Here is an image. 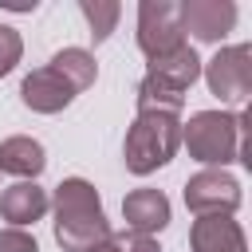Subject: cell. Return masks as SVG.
<instances>
[{"instance_id":"1","label":"cell","mask_w":252,"mask_h":252,"mask_svg":"<svg viewBox=\"0 0 252 252\" xmlns=\"http://www.w3.org/2000/svg\"><path fill=\"white\" fill-rule=\"evenodd\" d=\"M94 75H98V67H94V55L91 51L63 47V51L51 55L47 67H35L32 75H24L20 98L35 114H59L63 106H71V98L79 91H87L94 83Z\"/></svg>"},{"instance_id":"2","label":"cell","mask_w":252,"mask_h":252,"mask_svg":"<svg viewBox=\"0 0 252 252\" xmlns=\"http://www.w3.org/2000/svg\"><path fill=\"white\" fill-rule=\"evenodd\" d=\"M51 209H55V240H59L63 252H87V248H94L98 240L110 236V220L102 213L98 189L83 177L59 181Z\"/></svg>"},{"instance_id":"3","label":"cell","mask_w":252,"mask_h":252,"mask_svg":"<svg viewBox=\"0 0 252 252\" xmlns=\"http://www.w3.org/2000/svg\"><path fill=\"white\" fill-rule=\"evenodd\" d=\"M181 142L189 146V158L201 165L248 161V118L224 110H197L181 126Z\"/></svg>"},{"instance_id":"4","label":"cell","mask_w":252,"mask_h":252,"mask_svg":"<svg viewBox=\"0 0 252 252\" xmlns=\"http://www.w3.org/2000/svg\"><path fill=\"white\" fill-rule=\"evenodd\" d=\"M181 146V122L177 114H158V110H142L130 130H126V146H122V161L130 173L146 177L154 169H161Z\"/></svg>"},{"instance_id":"5","label":"cell","mask_w":252,"mask_h":252,"mask_svg":"<svg viewBox=\"0 0 252 252\" xmlns=\"http://www.w3.org/2000/svg\"><path fill=\"white\" fill-rule=\"evenodd\" d=\"M185 43L181 28V4L169 0H142L138 8V47L146 59H161Z\"/></svg>"},{"instance_id":"6","label":"cell","mask_w":252,"mask_h":252,"mask_svg":"<svg viewBox=\"0 0 252 252\" xmlns=\"http://www.w3.org/2000/svg\"><path fill=\"white\" fill-rule=\"evenodd\" d=\"M205 83L220 102L240 106L252 91V47L236 43V47H220L209 63H205Z\"/></svg>"},{"instance_id":"7","label":"cell","mask_w":252,"mask_h":252,"mask_svg":"<svg viewBox=\"0 0 252 252\" xmlns=\"http://www.w3.org/2000/svg\"><path fill=\"white\" fill-rule=\"evenodd\" d=\"M185 205L197 217H213V213L232 217L240 209V181L224 169H201L185 181Z\"/></svg>"},{"instance_id":"8","label":"cell","mask_w":252,"mask_h":252,"mask_svg":"<svg viewBox=\"0 0 252 252\" xmlns=\"http://www.w3.org/2000/svg\"><path fill=\"white\" fill-rule=\"evenodd\" d=\"M236 4L232 0H185L181 4V28L193 32L201 43H217L232 32Z\"/></svg>"},{"instance_id":"9","label":"cell","mask_w":252,"mask_h":252,"mask_svg":"<svg viewBox=\"0 0 252 252\" xmlns=\"http://www.w3.org/2000/svg\"><path fill=\"white\" fill-rule=\"evenodd\" d=\"M122 217H126L130 232L154 236L169 224V197L161 189H134V193L122 197Z\"/></svg>"},{"instance_id":"10","label":"cell","mask_w":252,"mask_h":252,"mask_svg":"<svg viewBox=\"0 0 252 252\" xmlns=\"http://www.w3.org/2000/svg\"><path fill=\"white\" fill-rule=\"evenodd\" d=\"M189 248L193 252H248L244 248V228L224 213L197 217L193 228H189Z\"/></svg>"},{"instance_id":"11","label":"cell","mask_w":252,"mask_h":252,"mask_svg":"<svg viewBox=\"0 0 252 252\" xmlns=\"http://www.w3.org/2000/svg\"><path fill=\"white\" fill-rule=\"evenodd\" d=\"M197 75H201V59L189 43H181L177 51H169L161 59H150V71H146V79H154V83H161L165 91H177V94H185L197 83Z\"/></svg>"},{"instance_id":"12","label":"cell","mask_w":252,"mask_h":252,"mask_svg":"<svg viewBox=\"0 0 252 252\" xmlns=\"http://www.w3.org/2000/svg\"><path fill=\"white\" fill-rule=\"evenodd\" d=\"M47 193L35 185V181H16L0 193V217L12 224V228H24V224H35L43 213H47Z\"/></svg>"},{"instance_id":"13","label":"cell","mask_w":252,"mask_h":252,"mask_svg":"<svg viewBox=\"0 0 252 252\" xmlns=\"http://www.w3.org/2000/svg\"><path fill=\"white\" fill-rule=\"evenodd\" d=\"M43 165H47V158H43V146L35 138L16 134V138L0 142V169L4 173H16L20 181H35L43 173Z\"/></svg>"},{"instance_id":"14","label":"cell","mask_w":252,"mask_h":252,"mask_svg":"<svg viewBox=\"0 0 252 252\" xmlns=\"http://www.w3.org/2000/svg\"><path fill=\"white\" fill-rule=\"evenodd\" d=\"M181 106H185V94L165 91V87H161V83H154V79H142V83H138V114H142V110L181 114Z\"/></svg>"},{"instance_id":"15","label":"cell","mask_w":252,"mask_h":252,"mask_svg":"<svg viewBox=\"0 0 252 252\" xmlns=\"http://www.w3.org/2000/svg\"><path fill=\"white\" fill-rule=\"evenodd\" d=\"M79 8H83V16H87V24H91L94 43H102V39L114 32L118 16H122V8H118L114 0H79Z\"/></svg>"},{"instance_id":"16","label":"cell","mask_w":252,"mask_h":252,"mask_svg":"<svg viewBox=\"0 0 252 252\" xmlns=\"http://www.w3.org/2000/svg\"><path fill=\"white\" fill-rule=\"evenodd\" d=\"M87 252H161V248L154 236H142V232H110L106 240H98Z\"/></svg>"},{"instance_id":"17","label":"cell","mask_w":252,"mask_h":252,"mask_svg":"<svg viewBox=\"0 0 252 252\" xmlns=\"http://www.w3.org/2000/svg\"><path fill=\"white\" fill-rule=\"evenodd\" d=\"M20 55H24V39H20V32L8 28V24H0V75H8V71L20 63Z\"/></svg>"},{"instance_id":"18","label":"cell","mask_w":252,"mask_h":252,"mask_svg":"<svg viewBox=\"0 0 252 252\" xmlns=\"http://www.w3.org/2000/svg\"><path fill=\"white\" fill-rule=\"evenodd\" d=\"M0 252H39L28 228H0Z\"/></svg>"}]
</instances>
